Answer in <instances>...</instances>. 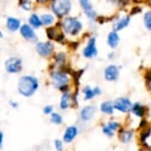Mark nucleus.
<instances>
[{
    "label": "nucleus",
    "mask_w": 151,
    "mask_h": 151,
    "mask_svg": "<svg viewBox=\"0 0 151 151\" xmlns=\"http://www.w3.org/2000/svg\"><path fill=\"white\" fill-rule=\"evenodd\" d=\"M5 70L8 73H20L22 71V60L18 57H11L5 61Z\"/></svg>",
    "instance_id": "9d476101"
},
{
    "label": "nucleus",
    "mask_w": 151,
    "mask_h": 151,
    "mask_svg": "<svg viewBox=\"0 0 151 151\" xmlns=\"http://www.w3.org/2000/svg\"><path fill=\"white\" fill-rule=\"evenodd\" d=\"M131 112L132 114H134L136 117H139V118H143L145 116V112H146V109L143 104L140 103H134L132 105V109H131Z\"/></svg>",
    "instance_id": "aec40b11"
},
{
    "label": "nucleus",
    "mask_w": 151,
    "mask_h": 151,
    "mask_svg": "<svg viewBox=\"0 0 151 151\" xmlns=\"http://www.w3.org/2000/svg\"><path fill=\"white\" fill-rule=\"evenodd\" d=\"M6 28L9 31V32H12V33H14V32H17V31H19L20 29V27H21V20L20 19H18V18H14V17H7L6 18Z\"/></svg>",
    "instance_id": "dca6fc26"
},
{
    "label": "nucleus",
    "mask_w": 151,
    "mask_h": 151,
    "mask_svg": "<svg viewBox=\"0 0 151 151\" xmlns=\"http://www.w3.org/2000/svg\"><path fill=\"white\" fill-rule=\"evenodd\" d=\"M63 143H64V140L55 139V140H54V147H55L58 151H63Z\"/></svg>",
    "instance_id": "7c9ffc66"
},
{
    "label": "nucleus",
    "mask_w": 151,
    "mask_h": 151,
    "mask_svg": "<svg viewBox=\"0 0 151 151\" xmlns=\"http://www.w3.org/2000/svg\"><path fill=\"white\" fill-rule=\"evenodd\" d=\"M120 68H122V66H118L116 64H109V65H106L105 68H104V71H103L104 79L106 81H117L119 79Z\"/></svg>",
    "instance_id": "0eeeda50"
},
{
    "label": "nucleus",
    "mask_w": 151,
    "mask_h": 151,
    "mask_svg": "<svg viewBox=\"0 0 151 151\" xmlns=\"http://www.w3.org/2000/svg\"><path fill=\"white\" fill-rule=\"evenodd\" d=\"M54 61H55L57 65L63 66V65L66 63V54H65L64 52H58V53H55V55H54Z\"/></svg>",
    "instance_id": "a878e982"
},
{
    "label": "nucleus",
    "mask_w": 151,
    "mask_h": 151,
    "mask_svg": "<svg viewBox=\"0 0 151 151\" xmlns=\"http://www.w3.org/2000/svg\"><path fill=\"white\" fill-rule=\"evenodd\" d=\"M114 57H116V53H114V51L112 50V51L107 54V58H109V59H114Z\"/></svg>",
    "instance_id": "e433bc0d"
},
{
    "label": "nucleus",
    "mask_w": 151,
    "mask_h": 151,
    "mask_svg": "<svg viewBox=\"0 0 151 151\" xmlns=\"http://www.w3.org/2000/svg\"><path fill=\"white\" fill-rule=\"evenodd\" d=\"M9 104H11V106H12V107H14V109H15V107H18V105H19V104H18V101H14V100H9Z\"/></svg>",
    "instance_id": "4c0bfd02"
},
{
    "label": "nucleus",
    "mask_w": 151,
    "mask_h": 151,
    "mask_svg": "<svg viewBox=\"0 0 151 151\" xmlns=\"http://www.w3.org/2000/svg\"><path fill=\"white\" fill-rule=\"evenodd\" d=\"M35 51L41 58H50L54 52V45L51 41H39L35 44Z\"/></svg>",
    "instance_id": "6e6552de"
},
{
    "label": "nucleus",
    "mask_w": 151,
    "mask_h": 151,
    "mask_svg": "<svg viewBox=\"0 0 151 151\" xmlns=\"http://www.w3.org/2000/svg\"><path fill=\"white\" fill-rule=\"evenodd\" d=\"M19 6H20V8L21 9H24V11H31V8H32V1L31 0H20L19 1Z\"/></svg>",
    "instance_id": "cd10ccee"
},
{
    "label": "nucleus",
    "mask_w": 151,
    "mask_h": 151,
    "mask_svg": "<svg viewBox=\"0 0 151 151\" xmlns=\"http://www.w3.org/2000/svg\"><path fill=\"white\" fill-rule=\"evenodd\" d=\"M132 137H133V131L132 130L125 129V130H120V132H119V139L124 144H129L131 142Z\"/></svg>",
    "instance_id": "5701e85b"
},
{
    "label": "nucleus",
    "mask_w": 151,
    "mask_h": 151,
    "mask_svg": "<svg viewBox=\"0 0 151 151\" xmlns=\"http://www.w3.org/2000/svg\"><path fill=\"white\" fill-rule=\"evenodd\" d=\"M101 131H103V133H104L105 136H107V137H113V134H114V132H113L106 124L101 125Z\"/></svg>",
    "instance_id": "c85d7f7f"
},
{
    "label": "nucleus",
    "mask_w": 151,
    "mask_h": 151,
    "mask_svg": "<svg viewBox=\"0 0 151 151\" xmlns=\"http://www.w3.org/2000/svg\"><path fill=\"white\" fill-rule=\"evenodd\" d=\"M140 12H142V7H140V6H133V7H131L130 14H131V15H134V14H138V13H140Z\"/></svg>",
    "instance_id": "2f4dec72"
},
{
    "label": "nucleus",
    "mask_w": 151,
    "mask_h": 151,
    "mask_svg": "<svg viewBox=\"0 0 151 151\" xmlns=\"http://www.w3.org/2000/svg\"><path fill=\"white\" fill-rule=\"evenodd\" d=\"M134 0H119V4H120V7H124V6H126V5H130V4H132Z\"/></svg>",
    "instance_id": "f704fd0d"
},
{
    "label": "nucleus",
    "mask_w": 151,
    "mask_h": 151,
    "mask_svg": "<svg viewBox=\"0 0 151 151\" xmlns=\"http://www.w3.org/2000/svg\"><path fill=\"white\" fill-rule=\"evenodd\" d=\"M143 26L146 31L151 32V9L149 11H145L143 13Z\"/></svg>",
    "instance_id": "393cba45"
},
{
    "label": "nucleus",
    "mask_w": 151,
    "mask_h": 151,
    "mask_svg": "<svg viewBox=\"0 0 151 151\" xmlns=\"http://www.w3.org/2000/svg\"><path fill=\"white\" fill-rule=\"evenodd\" d=\"M93 91H94V94H96V97L101 94V90H100V87H99V86H94V87H93Z\"/></svg>",
    "instance_id": "c9c22d12"
},
{
    "label": "nucleus",
    "mask_w": 151,
    "mask_h": 151,
    "mask_svg": "<svg viewBox=\"0 0 151 151\" xmlns=\"http://www.w3.org/2000/svg\"><path fill=\"white\" fill-rule=\"evenodd\" d=\"M78 134V127L72 125V126H68L66 127V130L64 131V134H63V140L64 143H71Z\"/></svg>",
    "instance_id": "f3484780"
},
{
    "label": "nucleus",
    "mask_w": 151,
    "mask_h": 151,
    "mask_svg": "<svg viewBox=\"0 0 151 151\" xmlns=\"http://www.w3.org/2000/svg\"><path fill=\"white\" fill-rule=\"evenodd\" d=\"M72 7H73L72 0H51V5H50L52 13L58 19H63L70 15Z\"/></svg>",
    "instance_id": "7ed1b4c3"
},
{
    "label": "nucleus",
    "mask_w": 151,
    "mask_h": 151,
    "mask_svg": "<svg viewBox=\"0 0 151 151\" xmlns=\"http://www.w3.org/2000/svg\"><path fill=\"white\" fill-rule=\"evenodd\" d=\"M81 54L86 59H93L98 55V48H97V39L96 37H90L86 41V45L84 46Z\"/></svg>",
    "instance_id": "423d86ee"
},
{
    "label": "nucleus",
    "mask_w": 151,
    "mask_h": 151,
    "mask_svg": "<svg viewBox=\"0 0 151 151\" xmlns=\"http://www.w3.org/2000/svg\"><path fill=\"white\" fill-rule=\"evenodd\" d=\"M132 103L129 98L126 97H119V98H116L113 100V106H114V110L119 111V112H123V113H129L131 112V109H132Z\"/></svg>",
    "instance_id": "9b49d317"
},
{
    "label": "nucleus",
    "mask_w": 151,
    "mask_h": 151,
    "mask_svg": "<svg viewBox=\"0 0 151 151\" xmlns=\"http://www.w3.org/2000/svg\"><path fill=\"white\" fill-rule=\"evenodd\" d=\"M52 110H53V106H52V105H47V106H45V107L42 109V112H44L45 114H51V113H52Z\"/></svg>",
    "instance_id": "72a5a7b5"
},
{
    "label": "nucleus",
    "mask_w": 151,
    "mask_h": 151,
    "mask_svg": "<svg viewBox=\"0 0 151 151\" xmlns=\"http://www.w3.org/2000/svg\"><path fill=\"white\" fill-rule=\"evenodd\" d=\"M81 93H83V98H84V100H91V99H93V98L96 97L94 91H93V88H92L90 85L84 86L83 90H81Z\"/></svg>",
    "instance_id": "b1692460"
},
{
    "label": "nucleus",
    "mask_w": 151,
    "mask_h": 151,
    "mask_svg": "<svg viewBox=\"0 0 151 151\" xmlns=\"http://www.w3.org/2000/svg\"><path fill=\"white\" fill-rule=\"evenodd\" d=\"M40 19H41V22H42V26L45 27H50V26H53L54 22H55V19H58L53 13H42L40 15Z\"/></svg>",
    "instance_id": "a211bd4d"
},
{
    "label": "nucleus",
    "mask_w": 151,
    "mask_h": 151,
    "mask_svg": "<svg viewBox=\"0 0 151 151\" xmlns=\"http://www.w3.org/2000/svg\"><path fill=\"white\" fill-rule=\"evenodd\" d=\"M113 132H116L117 130H119L120 129V123H118V122H109L107 124H106Z\"/></svg>",
    "instance_id": "c756f323"
},
{
    "label": "nucleus",
    "mask_w": 151,
    "mask_h": 151,
    "mask_svg": "<svg viewBox=\"0 0 151 151\" xmlns=\"http://www.w3.org/2000/svg\"><path fill=\"white\" fill-rule=\"evenodd\" d=\"M46 35L50 40H55V41H64L65 40V33L60 29H57L55 27H48L46 29Z\"/></svg>",
    "instance_id": "4468645a"
},
{
    "label": "nucleus",
    "mask_w": 151,
    "mask_h": 151,
    "mask_svg": "<svg viewBox=\"0 0 151 151\" xmlns=\"http://www.w3.org/2000/svg\"><path fill=\"white\" fill-rule=\"evenodd\" d=\"M71 99H72V96L68 91H65L63 92V96H61V99H60V105L59 107L61 110H66L70 107V104H71Z\"/></svg>",
    "instance_id": "4be33fe9"
},
{
    "label": "nucleus",
    "mask_w": 151,
    "mask_h": 151,
    "mask_svg": "<svg viewBox=\"0 0 151 151\" xmlns=\"http://www.w3.org/2000/svg\"><path fill=\"white\" fill-rule=\"evenodd\" d=\"M94 113H96V107L92 105H86L80 110L79 117L83 122H90L94 117Z\"/></svg>",
    "instance_id": "2eb2a0df"
},
{
    "label": "nucleus",
    "mask_w": 151,
    "mask_h": 151,
    "mask_svg": "<svg viewBox=\"0 0 151 151\" xmlns=\"http://www.w3.org/2000/svg\"><path fill=\"white\" fill-rule=\"evenodd\" d=\"M59 26H60L61 31L70 37H77L84 29V25H83L81 20L77 17H70V15L60 19Z\"/></svg>",
    "instance_id": "f257e3e1"
},
{
    "label": "nucleus",
    "mask_w": 151,
    "mask_h": 151,
    "mask_svg": "<svg viewBox=\"0 0 151 151\" xmlns=\"http://www.w3.org/2000/svg\"><path fill=\"white\" fill-rule=\"evenodd\" d=\"M99 109H100V111H101L103 113H105V114H107V116H111V114H113V112H114L113 101H111V100L103 101V103L100 104Z\"/></svg>",
    "instance_id": "6ab92c4d"
},
{
    "label": "nucleus",
    "mask_w": 151,
    "mask_h": 151,
    "mask_svg": "<svg viewBox=\"0 0 151 151\" xmlns=\"http://www.w3.org/2000/svg\"><path fill=\"white\" fill-rule=\"evenodd\" d=\"M38 88L39 80L33 76H21L18 80V92L24 97H32Z\"/></svg>",
    "instance_id": "f03ea898"
},
{
    "label": "nucleus",
    "mask_w": 151,
    "mask_h": 151,
    "mask_svg": "<svg viewBox=\"0 0 151 151\" xmlns=\"http://www.w3.org/2000/svg\"><path fill=\"white\" fill-rule=\"evenodd\" d=\"M28 24L34 28V29H38L42 26V22H41V19H40V15L37 14V13H32L29 17H28Z\"/></svg>",
    "instance_id": "412c9836"
},
{
    "label": "nucleus",
    "mask_w": 151,
    "mask_h": 151,
    "mask_svg": "<svg viewBox=\"0 0 151 151\" xmlns=\"http://www.w3.org/2000/svg\"><path fill=\"white\" fill-rule=\"evenodd\" d=\"M131 19H132V15H131L130 13L117 17V18L112 21V29H113V31H117V32H120V31L125 29L126 27L130 26Z\"/></svg>",
    "instance_id": "1a4fd4ad"
},
{
    "label": "nucleus",
    "mask_w": 151,
    "mask_h": 151,
    "mask_svg": "<svg viewBox=\"0 0 151 151\" xmlns=\"http://www.w3.org/2000/svg\"><path fill=\"white\" fill-rule=\"evenodd\" d=\"M51 81L54 87L65 92L68 91L70 85V74L63 70H55L51 73Z\"/></svg>",
    "instance_id": "20e7f679"
},
{
    "label": "nucleus",
    "mask_w": 151,
    "mask_h": 151,
    "mask_svg": "<svg viewBox=\"0 0 151 151\" xmlns=\"http://www.w3.org/2000/svg\"><path fill=\"white\" fill-rule=\"evenodd\" d=\"M2 37H4V34H2V32H1V31H0V39H1V38H2Z\"/></svg>",
    "instance_id": "a19ab883"
},
{
    "label": "nucleus",
    "mask_w": 151,
    "mask_h": 151,
    "mask_svg": "<svg viewBox=\"0 0 151 151\" xmlns=\"http://www.w3.org/2000/svg\"><path fill=\"white\" fill-rule=\"evenodd\" d=\"M2 142H4V133L0 131V149L2 147Z\"/></svg>",
    "instance_id": "58836bf2"
},
{
    "label": "nucleus",
    "mask_w": 151,
    "mask_h": 151,
    "mask_svg": "<svg viewBox=\"0 0 151 151\" xmlns=\"http://www.w3.org/2000/svg\"><path fill=\"white\" fill-rule=\"evenodd\" d=\"M21 37L27 40V41H31V42H37L38 41V35L35 34V31L34 28L29 25V24H22L20 29H19Z\"/></svg>",
    "instance_id": "f8f14e48"
},
{
    "label": "nucleus",
    "mask_w": 151,
    "mask_h": 151,
    "mask_svg": "<svg viewBox=\"0 0 151 151\" xmlns=\"http://www.w3.org/2000/svg\"><path fill=\"white\" fill-rule=\"evenodd\" d=\"M50 120H51V123H53V124H55V125H60V124L63 123V117H61L60 113L52 112V113L50 114Z\"/></svg>",
    "instance_id": "bb28decb"
},
{
    "label": "nucleus",
    "mask_w": 151,
    "mask_h": 151,
    "mask_svg": "<svg viewBox=\"0 0 151 151\" xmlns=\"http://www.w3.org/2000/svg\"><path fill=\"white\" fill-rule=\"evenodd\" d=\"M150 132H151V130H150V129H147L146 131H144L143 133H140V137H142V142H143V143H145V139L150 136Z\"/></svg>",
    "instance_id": "473e14b6"
},
{
    "label": "nucleus",
    "mask_w": 151,
    "mask_h": 151,
    "mask_svg": "<svg viewBox=\"0 0 151 151\" xmlns=\"http://www.w3.org/2000/svg\"><path fill=\"white\" fill-rule=\"evenodd\" d=\"M78 4L80 6V8L83 9V13H84V15L86 17L87 20H90L92 22L98 20V13L93 8V5H92L91 0H78Z\"/></svg>",
    "instance_id": "39448f33"
},
{
    "label": "nucleus",
    "mask_w": 151,
    "mask_h": 151,
    "mask_svg": "<svg viewBox=\"0 0 151 151\" xmlns=\"http://www.w3.org/2000/svg\"><path fill=\"white\" fill-rule=\"evenodd\" d=\"M106 44L111 50H116L118 47V45L120 44V37H119V32L111 29L107 35H106Z\"/></svg>",
    "instance_id": "ddd939ff"
},
{
    "label": "nucleus",
    "mask_w": 151,
    "mask_h": 151,
    "mask_svg": "<svg viewBox=\"0 0 151 151\" xmlns=\"http://www.w3.org/2000/svg\"><path fill=\"white\" fill-rule=\"evenodd\" d=\"M48 1H51V0H35L37 4H46V2H48Z\"/></svg>",
    "instance_id": "ea45409f"
}]
</instances>
